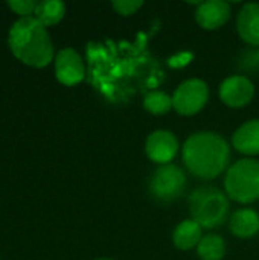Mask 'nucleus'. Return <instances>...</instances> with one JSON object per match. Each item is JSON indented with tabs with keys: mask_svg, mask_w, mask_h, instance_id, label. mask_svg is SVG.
<instances>
[{
	"mask_svg": "<svg viewBox=\"0 0 259 260\" xmlns=\"http://www.w3.org/2000/svg\"><path fill=\"white\" fill-rule=\"evenodd\" d=\"M234 148L244 155H259V119L243 123L232 136Z\"/></svg>",
	"mask_w": 259,
	"mask_h": 260,
	"instance_id": "12",
	"label": "nucleus"
},
{
	"mask_svg": "<svg viewBox=\"0 0 259 260\" xmlns=\"http://www.w3.org/2000/svg\"><path fill=\"white\" fill-rule=\"evenodd\" d=\"M143 108L154 116H163L172 108V96L165 91H151L143 98Z\"/></svg>",
	"mask_w": 259,
	"mask_h": 260,
	"instance_id": "17",
	"label": "nucleus"
},
{
	"mask_svg": "<svg viewBox=\"0 0 259 260\" xmlns=\"http://www.w3.org/2000/svg\"><path fill=\"white\" fill-rule=\"evenodd\" d=\"M237 29L243 41L259 46V3H246L237 17Z\"/></svg>",
	"mask_w": 259,
	"mask_h": 260,
	"instance_id": "11",
	"label": "nucleus"
},
{
	"mask_svg": "<svg viewBox=\"0 0 259 260\" xmlns=\"http://www.w3.org/2000/svg\"><path fill=\"white\" fill-rule=\"evenodd\" d=\"M55 75L56 79L64 85H76L85 76V66L79 53L72 49L66 47L61 49L55 56Z\"/></svg>",
	"mask_w": 259,
	"mask_h": 260,
	"instance_id": "9",
	"label": "nucleus"
},
{
	"mask_svg": "<svg viewBox=\"0 0 259 260\" xmlns=\"http://www.w3.org/2000/svg\"><path fill=\"white\" fill-rule=\"evenodd\" d=\"M66 14V5L61 0H43L38 2L34 17L43 26H53L63 20Z\"/></svg>",
	"mask_w": 259,
	"mask_h": 260,
	"instance_id": "15",
	"label": "nucleus"
},
{
	"mask_svg": "<svg viewBox=\"0 0 259 260\" xmlns=\"http://www.w3.org/2000/svg\"><path fill=\"white\" fill-rule=\"evenodd\" d=\"M258 61H259V49H258Z\"/></svg>",
	"mask_w": 259,
	"mask_h": 260,
	"instance_id": "22",
	"label": "nucleus"
},
{
	"mask_svg": "<svg viewBox=\"0 0 259 260\" xmlns=\"http://www.w3.org/2000/svg\"><path fill=\"white\" fill-rule=\"evenodd\" d=\"M98 260H111V259H98Z\"/></svg>",
	"mask_w": 259,
	"mask_h": 260,
	"instance_id": "21",
	"label": "nucleus"
},
{
	"mask_svg": "<svg viewBox=\"0 0 259 260\" xmlns=\"http://www.w3.org/2000/svg\"><path fill=\"white\" fill-rule=\"evenodd\" d=\"M231 232L241 239H249L259 232V213L252 209H240L229 219Z\"/></svg>",
	"mask_w": 259,
	"mask_h": 260,
	"instance_id": "13",
	"label": "nucleus"
},
{
	"mask_svg": "<svg viewBox=\"0 0 259 260\" xmlns=\"http://www.w3.org/2000/svg\"><path fill=\"white\" fill-rule=\"evenodd\" d=\"M192 59V53H180L177 56H172L168 59V64L171 67H183L186 64H189V61Z\"/></svg>",
	"mask_w": 259,
	"mask_h": 260,
	"instance_id": "20",
	"label": "nucleus"
},
{
	"mask_svg": "<svg viewBox=\"0 0 259 260\" xmlns=\"http://www.w3.org/2000/svg\"><path fill=\"white\" fill-rule=\"evenodd\" d=\"M179 140L174 133L168 129L153 131L145 142V152L148 158L160 166L169 165L171 160L177 155Z\"/></svg>",
	"mask_w": 259,
	"mask_h": 260,
	"instance_id": "8",
	"label": "nucleus"
},
{
	"mask_svg": "<svg viewBox=\"0 0 259 260\" xmlns=\"http://www.w3.org/2000/svg\"><path fill=\"white\" fill-rule=\"evenodd\" d=\"M220 99L231 108H243L249 105L255 96L253 82L241 75L226 78L218 90Z\"/></svg>",
	"mask_w": 259,
	"mask_h": 260,
	"instance_id": "7",
	"label": "nucleus"
},
{
	"mask_svg": "<svg viewBox=\"0 0 259 260\" xmlns=\"http://www.w3.org/2000/svg\"><path fill=\"white\" fill-rule=\"evenodd\" d=\"M231 18V5L224 0L202 2L195 11V20L200 27L214 30L224 26Z\"/></svg>",
	"mask_w": 259,
	"mask_h": 260,
	"instance_id": "10",
	"label": "nucleus"
},
{
	"mask_svg": "<svg viewBox=\"0 0 259 260\" xmlns=\"http://www.w3.org/2000/svg\"><path fill=\"white\" fill-rule=\"evenodd\" d=\"M224 189L231 200L240 204H252L259 200V161L243 158L235 161L224 178Z\"/></svg>",
	"mask_w": 259,
	"mask_h": 260,
	"instance_id": "4",
	"label": "nucleus"
},
{
	"mask_svg": "<svg viewBox=\"0 0 259 260\" xmlns=\"http://www.w3.org/2000/svg\"><path fill=\"white\" fill-rule=\"evenodd\" d=\"M186 187V175L176 165H163L153 174L148 190L159 203H171L182 197Z\"/></svg>",
	"mask_w": 259,
	"mask_h": 260,
	"instance_id": "5",
	"label": "nucleus"
},
{
	"mask_svg": "<svg viewBox=\"0 0 259 260\" xmlns=\"http://www.w3.org/2000/svg\"><path fill=\"white\" fill-rule=\"evenodd\" d=\"M197 254L202 260H221L226 254V242L220 235H206L197 245Z\"/></svg>",
	"mask_w": 259,
	"mask_h": 260,
	"instance_id": "16",
	"label": "nucleus"
},
{
	"mask_svg": "<svg viewBox=\"0 0 259 260\" xmlns=\"http://www.w3.org/2000/svg\"><path fill=\"white\" fill-rule=\"evenodd\" d=\"M38 2L35 0H9L8 6L18 15L21 17H32V14H35Z\"/></svg>",
	"mask_w": 259,
	"mask_h": 260,
	"instance_id": "18",
	"label": "nucleus"
},
{
	"mask_svg": "<svg viewBox=\"0 0 259 260\" xmlns=\"http://www.w3.org/2000/svg\"><path fill=\"white\" fill-rule=\"evenodd\" d=\"M9 47L17 59L32 67H44L53 59L52 40L35 17H20L9 30Z\"/></svg>",
	"mask_w": 259,
	"mask_h": 260,
	"instance_id": "2",
	"label": "nucleus"
},
{
	"mask_svg": "<svg viewBox=\"0 0 259 260\" xmlns=\"http://www.w3.org/2000/svg\"><path fill=\"white\" fill-rule=\"evenodd\" d=\"M111 6L119 15L127 17V15L136 14L143 6V2L142 0H116L111 3Z\"/></svg>",
	"mask_w": 259,
	"mask_h": 260,
	"instance_id": "19",
	"label": "nucleus"
},
{
	"mask_svg": "<svg viewBox=\"0 0 259 260\" xmlns=\"http://www.w3.org/2000/svg\"><path fill=\"white\" fill-rule=\"evenodd\" d=\"M202 227L194 219L182 221L172 232V244L182 251L195 248L202 241Z\"/></svg>",
	"mask_w": 259,
	"mask_h": 260,
	"instance_id": "14",
	"label": "nucleus"
},
{
	"mask_svg": "<svg viewBox=\"0 0 259 260\" xmlns=\"http://www.w3.org/2000/svg\"><path fill=\"white\" fill-rule=\"evenodd\" d=\"M209 101V87L203 79L192 78L183 81L172 94V108L180 116L200 113Z\"/></svg>",
	"mask_w": 259,
	"mask_h": 260,
	"instance_id": "6",
	"label": "nucleus"
},
{
	"mask_svg": "<svg viewBox=\"0 0 259 260\" xmlns=\"http://www.w3.org/2000/svg\"><path fill=\"white\" fill-rule=\"evenodd\" d=\"M192 219L202 229H217L227 219L229 200L227 197L211 186H203L194 190L188 200Z\"/></svg>",
	"mask_w": 259,
	"mask_h": 260,
	"instance_id": "3",
	"label": "nucleus"
},
{
	"mask_svg": "<svg viewBox=\"0 0 259 260\" xmlns=\"http://www.w3.org/2000/svg\"><path fill=\"white\" fill-rule=\"evenodd\" d=\"M231 146L217 133L198 131L191 134L183 145V163L186 169L202 180H214L229 165Z\"/></svg>",
	"mask_w": 259,
	"mask_h": 260,
	"instance_id": "1",
	"label": "nucleus"
}]
</instances>
